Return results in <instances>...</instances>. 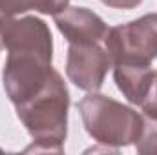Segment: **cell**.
<instances>
[{
  "label": "cell",
  "mask_w": 157,
  "mask_h": 155,
  "mask_svg": "<svg viewBox=\"0 0 157 155\" xmlns=\"http://www.w3.org/2000/svg\"><path fill=\"white\" fill-rule=\"evenodd\" d=\"M4 89L18 106L33 97L49 78L53 68V37L48 24L37 17H11L4 29Z\"/></svg>",
  "instance_id": "obj_1"
},
{
  "label": "cell",
  "mask_w": 157,
  "mask_h": 155,
  "mask_svg": "<svg viewBox=\"0 0 157 155\" xmlns=\"http://www.w3.org/2000/svg\"><path fill=\"white\" fill-rule=\"evenodd\" d=\"M70 93L59 71H51L49 78L39 91L15 106L20 122L33 137V144L26 152H64L68 135Z\"/></svg>",
  "instance_id": "obj_2"
},
{
  "label": "cell",
  "mask_w": 157,
  "mask_h": 155,
  "mask_svg": "<svg viewBox=\"0 0 157 155\" xmlns=\"http://www.w3.org/2000/svg\"><path fill=\"white\" fill-rule=\"evenodd\" d=\"M77 110L88 135L115 152L122 146L135 144L143 131L144 117L141 113L97 91L82 97L77 102Z\"/></svg>",
  "instance_id": "obj_3"
},
{
  "label": "cell",
  "mask_w": 157,
  "mask_h": 155,
  "mask_svg": "<svg viewBox=\"0 0 157 155\" xmlns=\"http://www.w3.org/2000/svg\"><path fill=\"white\" fill-rule=\"evenodd\" d=\"M102 44L112 66L119 62L152 64L157 59V13L110 28Z\"/></svg>",
  "instance_id": "obj_4"
},
{
  "label": "cell",
  "mask_w": 157,
  "mask_h": 155,
  "mask_svg": "<svg viewBox=\"0 0 157 155\" xmlns=\"http://www.w3.org/2000/svg\"><path fill=\"white\" fill-rule=\"evenodd\" d=\"M110 68L112 60L104 49V44H70L66 75L78 89L99 91Z\"/></svg>",
  "instance_id": "obj_5"
},
{
  "label": "cell",
  "mask_w": 157,
  "mask_h": 155,
  "mask_svg": "<svg viewBox=\"0 0 157 155\" xmlns=\"http://www.w3.org/2000/svg\"><path fill=\"white\" fill-rule=\"evenodd\" d=\"M55 24L70 44H102L110 29L91 9L70 6L55 15Z\"/></svg>",
  "instance_id": "obj_6"
},
{
  "label": "cell",
  "mask_w": 157,
  "mask_h": 155,
  "mask_svg": "<svg viewBox=\"0 0 157 155\" xmlns=\"http://www.w3.org/2000/svg\"><path fill=\"white\" fill-rule=\"evenodd\" d=\"M152 75L154 70L150 68V64H137V62L113 64V78L117 88L126 97V100L135 106L143 104L152 82Z\"/></svg>",
  "instance_id": "obj_7"
},
{
  "label": "cell",
  "mask_w": 157,
  "mask_h": 155,
  "mask_svg": "<svg viewBox=\"0 0 157 155\" xmlns=\"http://www.w3.org/2000/svg\"><path fill=\"white\" fill-rule=\"evenodd\" d=\"M143 117H144L143 131L135 142V150H137V153L143 155L157 153V119H152L148 115Z\"/></svg>",
  "instance_id": "obj_8"
},
{
  "label": "cell",
  "mask_w": 157,
  "mask_h": 155,
  "mask_svg": "<svg viewBox=\"0 0 157 155\" xmlns=\"http://www.w3.org/2000/svg\"><path fill=\"white\" fill-rule=\"evenodd\" d=\"M35 9V0H0V13L6 17H17Z\"/></svg>",
  "instance_id": "obj_9"
},
{
  "label": "cell",
  "mask_w": 157,
  "mask_h": 155,
  "mask_svg": "<svg viewBox=\"0 0 157 155\" xmlns=\"http://www.w3.org/2000/svg\"><path fill=\"white\" fill-rule=\"evenodd\" d=\"M141 108H143V115L157 119V70L154 71V75H152V82H150L148 93H146Z\"/></svg>",
  "instance_id": "obj_10"
},
{
  "label": "cell",
  "mask_w": 157,
  "mask_h": 155,
  "mask_svg": "<svg viewBox=\"0 0 157 155\" xmlns=\"http://www.w3.org/2000/svg\"><path fill=\"white\" fill-rule=\"evenodd\" d=\"M70 0H35V9L42 15H59L68 7Z\"/></svg>",
  "instance_id": "obj_11"
},
{
  "label": "cell",
  "mask_w": 157,
  "mask_h": 155,
  "mask_svg": "<svg viewBox=\"0 0 157 155\" xmlns=\"http://www.w3.org/2000/svg\"><path fill=\"white\" fill-rule=\"evenodd\" d=\"M101 2L108 7H113V9H133L143 0H101Z\"/></svg>",
  "instance_id": "obj_12"
},
{
  "label": "cell",
  "mask_w": 157,
  "mask_h": 155,
  "mask_svg": "<svg viewBox=\"0 0 157 155\" xmlns=\"http://www.w3.org/2000/svg\"><path fill=\"white\" fill-rule=\"evenodd\" d=\"M0 152H2V148H0Z\"/></svg>",
  "instance_id": "obj_13"
}]
</instances>
